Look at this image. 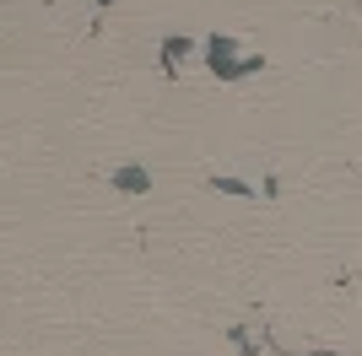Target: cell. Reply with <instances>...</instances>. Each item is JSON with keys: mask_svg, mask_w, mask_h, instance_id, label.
<instances>
[{"mask_svg": "<svg viewBox=\"0 0 362 356\" xmlns=\"http://www.w3.org/2000/svg\"><path fill=\"white\" fill-rule=\"evenodd\" d=\"M114 184H119V189H146V167H119Z\"/></svg>", "mask_w": 362, "mask_h": 356, "instance_id": "obj_1", "label": "cell"}, {"mask_svg": "<svg viewBox=\"0 0 362 356\" xmlns=\"http://www.w3.org/2000/svg\"><path fill=\"white\" fill-rule=\"evenodd\" d=\"M98 6H108V0H98Z\"/></svg>", "mask_w": 362, "mask_h": 356, "instance_id": "obj_2", "label": "cell"}]
</instances>
